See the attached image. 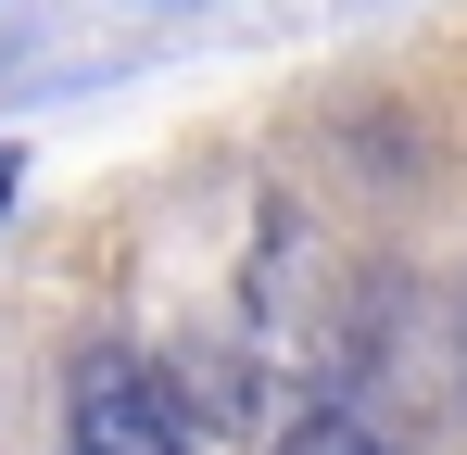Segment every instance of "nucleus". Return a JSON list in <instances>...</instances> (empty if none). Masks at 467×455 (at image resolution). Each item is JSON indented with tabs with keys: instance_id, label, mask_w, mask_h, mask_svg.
I'll return each instance as SVG.
<instances>
[{
	"instance_id": "f257e3e1",
	"label": "nucleus",
	"mask_w": 467,
	"mask_h": 455,
	"mask_svg": "<svg viewBox=\"0 0 467 455\" xmlns=\"http://www.w3.org/2000/svg\"><path fill=\"white\" fill-rule=\"evenodd\" d=\"M64 455H190V418L152 354H88L64 392Z\"/></svg>"
},
{
	"instance_id": "f03ea898",
	"label": "nucleus",
	"mask_w": 467,
	"mask_h": 455,
	"mask_svg": "<svg viewBox=\"0 0 467 455\" xmlns=\"http://www.w3.org/2000/svg\"><path fill=\"white\" fill-rule=\"evenodd\" d=\"M278 455H391V443L367 430V418H341V405H316V418H291V430H278Z\"/></svg>"
},
{
	"instance_id": "7ed1b4c3",
	"label": "nucleus",
	"mask_w": 467,
	"mask_h": 455,
	"mask_svg": "<svg viewBox=\"0 0 467 455\" xmlns=\"http://www.w3.org/2000/svg\"><path fill=\"white\" fill-rule=\"evenodd\" d=\"M13 177H26V152H13V140H0V203H13Z\"/></svg>"
}]
</instances>
